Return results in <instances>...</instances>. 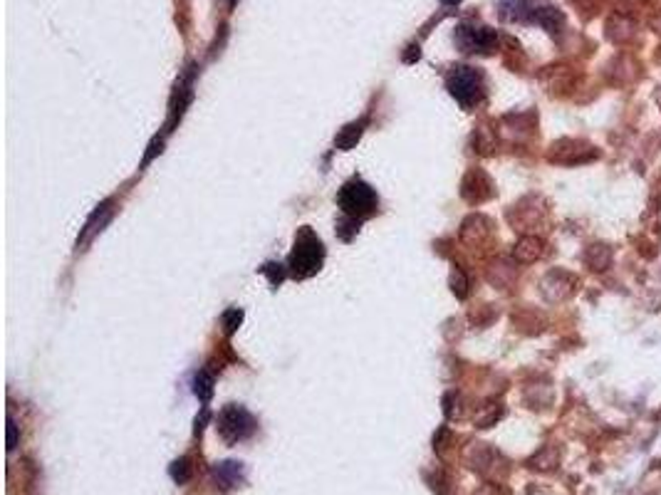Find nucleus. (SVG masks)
I'll return each instance as SVG.
<instances>
[{
  "label": "nucleus",
  "mask_w": 661,
  "mask_h": 495,
  "mask_svg": "<svg viewBox=\"0 0 661 495\" xmlns=\"http://www.w3.org/2000/svg\"><path fill=\"white\" fill-rule=\"evenodd\" d=\"M253 431H255V419L243 406L228 404L221 411V416H218V434H221V439L226 444L246 441L248 436H253Z\"/></svg>",
  "instance_id": "obj_4"
},
{
  "label": "nucleus",
  "mask_w": 661,
  "mask_h": 495,
  "mask_svg": "<svg viewBox=\"0 0 661 495\" xmlns=\"http://www.w3.org/2000/svg\"><path fill=\"white\" fill-rule=\"evenodd\" d=\"M241 320H243V312L238 310V307H233V310H228L226 315H223V327H226L228 335L236 332V327L241 325Z\"/></svg>",
  "instance_id": "obj_18"
},
{
  "label": "nucleus",
  "mask_w": 661,
  "mask_h": 495,
  "mask_svg": "<svg viewBox=\"0 0 661 495\" xmlns=\"http://www.w3.org/2000/svg\"><path fill=\"white\" fill-rule=\"evenodd\" d=\"M213 476H216V481L221 483L223 488H238L243 481H246V471H243V463H238V461L216 463V468H213Z\"/></svg>",
  "instance_id": "obj_9"
},
{
  "label": "nucleus",
  "mask_w": 661,
  "mask_h": 495,
  "mask_svg": "<svg viewBox=\"0 0 661 495\" xmlns=\"http://www.w3.org/2000/svg\"><path fill=\"white\" fill-rule=\"evenodd\" d=\"M543 248H545V243L540 241V238L525 236V238H520V241L515 243L513 258L518 260V263H535V260L543 255Z\"/></svg>",
  "instance_id": "obj_10"
},
{
  "label": "nucleus",
  "mask_w": 661,
  "mask_h": 495,
  "mask_svg": "<svg viewBox=\"0 0 661 495\" xmlns=\"http://www.w3.org/2000/svg\"><path fill=\"white\" fill-rule=\"evenodd\" d=\"M109 221V203H104V206H100L95 211V216L90 218V223L85 226V231H82V238L77 241V246H85L87 241L92 238V233H97V231H102V226L104 223Z\"/></svg>",
  "instance_id": "obj_12"
},
{
  "label": "nucleus",
  "mask_w": 661,
  "mask_h": 495,
  "mask_svg": "<svg viewBox=\"0 0 661 495\" xmlns=\"http://www.w3.org/2000/svg\"><path fill=\"white\" fill-rule=\"evenodd\" d=\"M171 478H174L176 483H186L191 478V463L189 458H181V461H174V466H171Z\"/></svg>",
  "instance_id": "obj_16"
},
{
  "label": "nucleus",
  "mask_w": 661,
  "mask_h": 495,
  "mask_svg": "<svg viewBox=\"0 0 661 495\" xmlns=\"http://www.w3.org/2000/svg\"><path fill=\"white\" fill-rule=\"evenodd\" d=\"M446 5H456V3H461V0H444Z\"/></svg>",
  "instance_id": "obj_22"
},
{
  "label": "nucleus",
  "mask_w": 661,
  "mask_h": 495,
  "mask_svg": "<svg viewBox=\"0 0 661 495\" xmlns=\"http://www.w3.org/2000/svg\"><path fill=\"white\" fill-rule=\"evenodd\" d=\"M582 260H585V265L590 270L600 273V270H607L612 265V250L607 246H602V243H592V246H587Z\"/></svg>",
  "instance_id": "obj_11"
},
{
  "label": "nucleus",
  "mask_w": 661,
  "mask_h": 495,
  "mask_svg": "<svg viewBox=\"0 0 661 495\" xmlns=\"http://www.w3.org/2000/svg\"><path fill=\"white\" fill-rule=\"evenodd\" d=\"M446 87H449V92L456 97V102L461 104V107H473V104L481 102L483 97V77L478 70H473V67H454V72L449 75V80H446Z\"/></svg>",
  "instance_id": "obj_3"
},
{
  "label": "nucleus",
  "mask_w": 661,
  "mask_h": 495,
  "mask_svg": "<svg viewBox=\"0 0 661 495\" xmlns=\"http://www.w3.org/2000/svg\"><path fill=\"white\" fill-rule=\"evenodd\" d=\"M577 288V278L565 270H553V273L545 275L543 280V295L548 297L550 302H560L567 300Z\"/></svg>",
  "instance_id": "obj_7"
},
{
  "label": "nucleus",
  "mask_w": 661,
  "mask_h": 495,
  "mask_svg": "<svg viewBox=\"0 0 661 495\" xmlns=\"http://www.w3.org/2000/svg\"><path fill=\"white\" fill-rule=\"evenodd\" d=\"M501 414H503V409H501V406L491 404V406H488V409H486V414H483V416H478V421H476V424L481 426V429H488V426H493L498 419H501Z\"/></svg>",
  "instance_id": "obj_17"
},
{
  "label": "nucleus",
  "mask_w": 661,
  "mask_h": 495,
  "mask_svg": "<svg viewBox=\"0 0 661 495\" xmlns=\"http://www.w3.org/2000/svg\"><path fill=\"white\" fill-rule=\"evenodd\" d=\"M194 392H196V396H199L201 401H206L211 399L213 396V377L208 372H199L194 377Z\"/></svg>",
  "instance_id": "obj_15"
},
{
  "label": "nucleus",
  "mask_w": 661,
  "mask_h": 495,
  "mask_svg": "<svg viewBox=\"0 0 661 495\" xmlns=\"http://www.w3.org/2000/svg\"><path fill=\"white\" fill-rule=\"evenodd\" d=\"M337 203H340V208L345 211V216L355 218V221H362V218L372 216V213L377 211L379 201L372 186L364 184V181H359V179H352L340 189Z\"/></svg>",
  "instance_id": "obj_2"
},
{
  "label": "nucleus",
  "mask_w": 661,
  "mask_h": 495,
  "mask_svg": "<svg viewBox=\"0 0 661 495\" xmlns=\"http://www.w3.org/2000/svg\"><path fill=\"white\" fill-rule=\"evenodd\" d=\"M322 260H325V246H322L320 238L312 233L310 226L300 228L298 236H295V248L290 253V275L298 280L312 278L317 270L322 268Z\"/></svg>",
  "instance_id": "obj_1"
},
{
  "label": "nucleus",
  "mask_w": 661,
  "mask_h": 495,
  "mask_svg": "<svg viewBox=\"0 0 661 495\" xmlns=\"http://www.w3.org/2000/svg\"><path fill=\"white\" fill-rule=\"evenodd\" d=\"M451 288H454L456 297H461V300L468 295V280L461 270H454V275H451Z\"/></svg>",
  "instance_id": "obj_19"
},
{
  "label": "nucleus",
  "mask_w": 661,
  "mask_h": 495,
  "mask_svg": "<svg viewBox=\"0 0 661 495\" xmlns=\"http://www.w3.org/2000/svg\"><path fill=\"white\" fill-rule=\"evenodd\" d=\"M15 444H18V426H15L13 419H8V448L13 451Z\"/></svg>",
  "instance_id": "obj_21"
},
{
  "label": "nucleus",
  "mask_w": 661,
  "mask_h": 495,
  "mask_svg": "<svg viewBox=\"0 0 661 495\" xmlns=\"http://www.w3.org/2000/svg\"><path fill=\"white\" fill-rule=\"evenodd\" d=\"M498 38L491 28L486 25H473V23H463L456 28V45L463 52H491L496 48Z\"/></svg>",
  "instance_id": "obj_5"
},
{
  "label": "nucleus",
  "mask_w": 661,
  "mask_h": 495,
  "mask_svg": "<svg viewBox=\"0 0 661 495\" xmlns=\"http://www.w3.org/2000/svg\"><path fill=\"white\" fill-rule=\"evenodd\" d=\"M280 268H283V265L268 263V265H265V268H263V275H268V278H270V283H273V285H280V283H283V278H285V273H283V270H280Z\"/></svg>",
  "instance_id": "obj_20"
},
{
  "label": "nucleus",
  "mask_w": 661,
  "mask_h": 495,
  "mask_svg": "<svg viewBox=\"0 0 661 495\" xmlns=\"http://www.w3.org/2000/svg\"><path fill=\"white\" fill-rule=\"evenodd\" d=\"M533 18L538 20L543 28H548V33H558L562 25V15L555 8H538L533 13Z\"/></svg>",
  "instance_id": "obj_14"
},
{
  "label": "nucleus",
  "mask_w": 661,
  "mask_h": 495,
  "mask_svg": "<svg viewBox=\"0 0 661 495\" xmlns=\"http://www.w3.org/2000/svg\"><path fill=\"white\" fill-rule=\"evenodd\" d=\"M597 159V149L577 139H562L550 147V161L555 164H585Z\"/></svg>",
  "instance_id": "obj_6"
},
{
  "label": "nucleus",
  "mask_w": 661,
  "mask_h": 495,
  "mask_svg": "<svg viewBox=\"0 0 661 495\" xmlns=\"http://www.w3.org/2000/svg\"><path fill=\"white\" fill-rule=\"evenodd\" d=\"M461 196L466 198V201H471V203L486 201V198L493 196V184H491V179H488V176L483 174L481 169L468 171V176L463 179V186H461Z\"/></svg>",
  "instance_id": "obj_8"
},
{
  "label": "nucleus",
  "mask_w": 661,
  "mask_h": 495,
  "mask_svg": "<svg viewBox=\"0 0 661 495\" xmlns=\"http://www.w3.org/2000/svg\"><path fill=\"white\" fill-rule=\"evenodd\" d=\"M362 127H364L362 122H359V124H347V127L342 129V132L337 134V139H335L337 149L350 151L352 147H355V144L359 142V137H362Z\"/></svg>",
  "instance_id": "obj_13"
}]
</instances>
